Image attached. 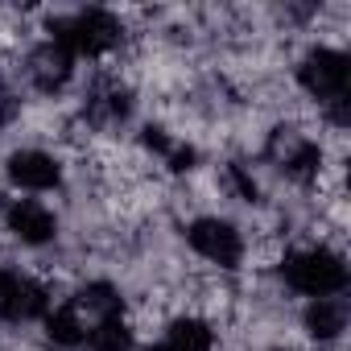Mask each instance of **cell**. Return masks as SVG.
<instances>
[{
  "label": "cell",
  "instance_id": "1",
  "mask_svg": "<svg viewBox=\"0 0 351 351\" xmlns=\"http://www.w3.org/2000/svg\"><path fill=\"white\" fill-rule=\"evenodd\" d=\"M50 42H58L71 54H87V58H104L124 42V25L116 13L108 9H79L71 17H54L50 21Z\"/></svg>",
  "mask_w": 351,
  "mask_h": 351
},
{
  "label": "cell",
  "instance_id": "2",
  "mask_svg": "<svg viewBox=\"0 0 351 351\" xmlns=\"http://www.w3.org/2000/svg\"><path fill=\"white\" fill-rule=\"evenodd\" d=\"M281 277L289 289L306 293V298H339L347 285V261L335 248H302L289 252L281 261Z\"/></svg>",
  "mask_w": 351,
  "mask_h": 351
},
{
  "label": "cell",
  "instance_id": "3",
  "mask_svg": "<svg viewBox=\"0 0 351 351\" xmlns=\"http://www.w3.org/2000/svg\"><path fill=\"white\" fill-rule=\"evenodd\" d=\"M265 157L269 165H277L289 182H314L318 178V169H322V149L310 132L293 128V124H277L265 141Z\"/></svg>",
  "mask_w": 351,
  "mask_h": 351
},
{
  "label": "cell",
  "instance_id": "4",
  "mask_svg": "<svg viewBox=\"0 0 351 351\" xmlns=\"http://www.w3.org/2000/svg\"><path fill=\"white\" fill-rule=\"evenodd\" d=\"M347 54L343 50H330V46H314L302 62H298V83L310 99H318L322 108L330 104H343L347 99Z\"/></svg>",
  "mask_w": 351,
  "mask_h": 351
},
{
  "label": "cell",
  "instance_id": "5",
  "mask_svg": "<svg viewBox=\"0 0 351 351\" xmlns=\"http://www.w3.org/2000/svg\"><path fill=\"white\" fill-rule=\"evenodd\" d=\"M186 244H191L203 261H211V265H219V269H240V261H244V236L236 232V223H228V219H219V215L195 219V223L186 228Z\"/></svg>",
  "mask_w": 351,
  "mask_h": 351
},
{
  "label": "cell",
  "instance_id": "6",
  "mask_svg": "<svg viewBox=\"0 0 351 351\" xmlns=\"http://www.w3.org/2000/svg\"><path fill=\"white\" fill-rule=\"evenodd\" d=\"M42 314H50L46 285H38L34 277H25L17 269H0V318L13 326H25Z\"/></svg>",
  "mask_w": 351,
  "mask_h": 351
},
{
  "label": "cell",
  "instance_id": "7",
  "mask_svg": "<svg viewBox=\"0 0 351 351\" xmlns=\"http://www.w3.org/2000/svg\"><path fill=\"white\" fill-rule=\"evenodd\" d=\"M71 75H75V54L62 50L58 42H42L25 54V79L42 95H58L71 83Z\"/></svg>",
  "mask_w": 351,
  "mask_h": 351
},
{
  "label": "cell",
  "instance_id": "8",
  "mask_svg": "<svg viewBox=\"0 0 351 351\" xmlns=\"http://www.w3.org/2000/svg\"><path fill=\"white\" fill-rule=\"evenodd\" d=\"M128 112H132V95H128V87H124L120 79H99V83L87 91V99H83V116H87V124L99 128V132L120 128V124L128 120Z\"/></svg>",
  "mask_w": 351,
  "mask_h": 351
},
{
  "label": "cell",
  "instance_id": "9",
  "mask_svg": "<svg viewBox=\"0 0 351 351\" xmlns=\"http://www.w3.org/2000/svg\"><path fill=\"white\" fill-rule=\"evenodd\" d=\"M9 178L21 191H54L62 182V165L46 149H17L9 157Z\"/></svg>",
  "mask_w": 351,
  "mask_h": 351
},
{
  "label": "cell",
  "instance_id": "10",
  "mask_svg": "<svg viewBox=\"0 0 351 351\" xmlns=\"http://www.w3.org/2000/svg\"><path fill=\"white\" fill-rule=\"evenodd\" d=\"M66 306L75 310V318L83 322V330H87V335H91L99 322H112V318H120V314H124V298H120V289H116V285H108V281H91V285H83Z\"/></svg>",
  "mask_w": 351,
  "mask_h": 351
},
{
  "label": "cell",
  "instance_id": "11",
  "mask_svg": "<svg viewBox=\"0 0 351 351\" xmlns=\"http://www.w3.org/2000/svg\"><path fill=\"white\" fill-rule=\"evenodd\" d=\"M9 232H13L21 244L42 248V244H50V240L58 236V219H54V211H50L46 203H38V199H17V203L9 207Z\"/></svg>",
  "mask_w": 351,
  "mask_h": 351
},
{
  "label": "cell",
  "instance_id": "12",
  "mask_svg": "<svg viewBox=\"0 0 351 351\" xmlns=\"http://www.w3.org/2000/svg\"><path fill=\"white\" fill-rule=\"evenodd\" d=\"M165 351H211L215 347V330L207 318H195V314H182L165 326Z\"/></svg>",
  "mask_w": 351,
  "mask_h": 351
},
{
  "label": "cell",
  "instance_id": "13",
  "mask_svg": "<svg viewBox=\"0 0 351 351\" xmlns=\"http://www.w3.org/2000/svg\"><path fill=\"white\" fill-rule=\"evenodd\" d=\"M306 330L318 343H330L347 330V302L343 298H314L306 310Z\"/></svg>",
  "mask_w": 351,
  "mask_h": 351
},
{
  "label": "cell",
  "instance_id": "14",
  "mask_svg": "<svg viewBox=\"0 0 351 351\" xmlns=\"http://www.w3.org/2000/svg\"><path fill=\"white\" fill-rule=\"evenodd\" d=\"M46 339H50L54 347H83V343H87V330H83V322L75 318V310H71L66 302L46 314Z\"/></svg>",
  "mask_w": 351,
  "mask_h": 351
},
{
  "label": "cell",
  "instance_id": "15",
  "mask_svg": "<svg viewBox=\"0 0 351 351\" xmlns=\"http://www.w3.org/2000/svg\"><path fill=\"white\" fill-rule=\"evenodd\" d=\"M145 145H149L153 153H161V157H165V165H169V169H178V173L195 165V149H191L186 141L165 136V128H145Z\"/></svg>",
  "mask_w": 351,
  "mask_h": 351
},
{
  "label": "cell",
  "instance_id": "16",
  "mask_svg": "<svg viewBox=\"0 0 351 351\" xmlns=\"http://www.w3.org/2000/svg\"><path fill=\"white\" fill-rule=\"evenodd\" d=\"M87 351H132V330L124 318H112V322H99L91 335H87Z\"/></svg>",
  "mask_w": 351,
  "mask_h": 351
},
{
  "label": "cell",
  "instance_id": "17",
  "mask_svg": "<svg viewBox=\"0 0 351 351\" xmlns=\"http://www.w3.org/2000/svg\"><path fill=\"white\" fill-rule=\"evenodd\" d=\"M223 178H228V186L236 191L240 203H256V195H261V191H256V178H252V173H248L240 161H232V165L223 169Z\"/></svg>",
  "mask_w": 351,
  "mask_h": 351
},
{
  "label": "cell",
  "instance_id": "18",
  "mask_svg": "<svg viewBox=\"0 0 351 351\" xmlns=\"http://www.w3.org/2000/svg\"><path fill=\"white\" fill-rule=\"evenodd\" d=\"M13 116H17V99H13L9 91H0V128H5Z\"/></svg>",
  "mask_w": 351,
  "mask_h": 351
},
{
  "label": "cell",
  "instance_id": "19",
  "mask_svg": "<svg viewBox=\"0 0 351 351\" xmlns=\"http://www.w3.org/2000/svg\"><path fill=\"white\" fill-rule=\"evenodd\" d=\"M153 351H165V347H153Z\"/></svg>",
  "mask_w": 351,
  "mask_h": 351
}]
</instances>
